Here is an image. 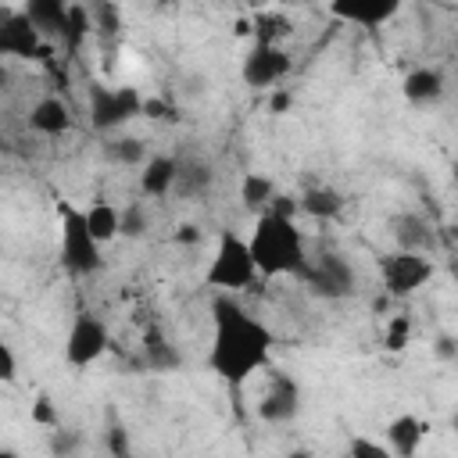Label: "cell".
<instances>
[{
  "label": "cell",
  "instance_id": "6da1fadb",
  "mask_svg": "<svg viewBox=\"0 0 458 458\" xmlns=\"http://www.w3.org/2000/svg\"><path fill=\"white\" fill-rule=\"evenodd\" d=\"M272 329L240 308L229 297L215 301V333L208 351V369L229 386H243L254 372H261L272 358Z\"/></svg>",
  "mask_w": 458,
  "mask_h": 458
},
{
  "label": "cell",
  "instance_id": "7a4b0ae2",
  "mask_svg": "<svg viewBox=\"0 0 458 458\" xmlns=\"http://www.w3.org/2000/svg\"><path fill=\"white\" fill-rule=\"evenodd\" d=\"M247 243H250V258L258 265V276H265V279H272V276H301L308 268L304 236H301L297 222H290V218H279L272 211L258 215Z\"/></svg>",
  "mask_w": 458,
  "mask_h": 458
},
{
  "label": "cell",
  "instance_id": "3957f363",
  "mask_svg": "<svg viewBox=\"0 0 458 458\" xmlns=\"http://www.w3.org/2000/svg\"><path fill=\"white\" fill-rule=\"evenodd\" d=\"M258 276V265L250 258V243L236 233H222L218 236V247L211 254V265L204 272V283L211 290H222V293H236V290H247Z\"/></svg>",
  "mask_w": 458,
  "mask_h": 458
},
{
  "label": "cell",
  "instance_id": "277c9868",
  "mask_svg": "<svg viewBox=\"0 0 458 458\" xmlns=\"http://www.w3.org/2000/svg\"><path fill=\"white\" fill-rule=\"evenodd\" d=\"M61 261L68 272H79V276H89L104 265L100 243L86 229V211H75L72 204L61 208Z\"/></svg>",
  "mask_w": 458,
  "mask_h": 458
},
{
  "label": "cell",
  "instance_id": "5b68a950",
  "mask_svg": "<svg viewBox=\"0 0 458 458\" xmlns=\"http://www.w3.org/2000/svg\"><path fill=\"white\" fill-rule=\"evenodd\" d=\"M136 114H143V97L136 89H129V86L111 89V86H100V82L89 86V122H93V129L114 132Z\"/></svg>",
  "mask_w": 458,
  "mask_h": 458
},
{
  "label": "cell",
  "instance_id": "8992f818",
  "mask_svg": "<svg viewBox=\"0 0 458 458\" xmlns=\"http://www.w3.org/2000/svg\"><path fill=\"white\" fill-rule=\"evenodd\" d=\"M379 272H383V286L390 297H411L433 279V261L426 254L394 250L379 261Z\"/></svg>",
  "mask_w": 458,
  "mask_h": 458
},
{
  "label": "cell",
  "instance_id": "52a82bcc",
  "mask_svg": "<svg viewBox=\"0 0 458 458\" xmlns=\"http://www.w3.org/2000/svg\"><path fill=\"white\" fill-rule=\"evenodd\" d=\"M301 279H304V286L315 297H326V301H336V297H351L354 293V268L340 254L308 258V268L301 272Z\"/></svg>",
  "mask_w": 458,
  "mask_h": 458
},
{
  "label": "cell",
  "instance_id": "ba28073f",
  "mask_svg": "<svg viewBox=\"0 0 458 458\" xmlns=\"http://www.w3.org/2000/svg\"><path fill=\"white\" fill-rule=\"evenodd\" d=\"M107 344H111L107 326L97 315H75V322L64 336V358H68V365L86 369L107 351Z\"/></svg>",
  "mask_w": 458,
  "mask_h": 458
},
{
  "label": "cell",
  "instance_id": "9c48e42d",
  "mask_svg": "<svg viewBox=\"0 0 458 458\" xmlns=\"http://www.w3.org/2000/svg\"><path fill=\"white\" fill-rule=\"evenodd\" d=\"M290 54L283 50V47H265V43H254L250 47V54L243 57V68H240V75H243V82L250 86V89H265V86H276L286 72H290Z\"/></svg>",
  "mask_w": 458,
  "mask_h": 458
},
{
  "label": "cell",
  "instance_id": "30bf717a",
  "mask_svg": "<svg viewBox=\"0 0 458 458\" xmlns=\"http://www.w3.org/2000/svg\"><path fill=\"white\" fill-rule=\"evenodd\" d=\"M297 411H301V390H297V383L290 376L276 372L272 383H268V390H265V397L258 401V419L279 426V422H290Z\"/></svg>",
  "mask_w": 458,
  "mask_h": 458
},
{
  "label": "cell",
  "instance_id": "8fae6325",
  "mask_svg": "<svg viewBox=\"0 0 458 458\" xmlns=\"http://www.w3.org/2000/svg\"><path fill=\"white\" fill-rule=\"evenodd\" d=\"M0 54L7 57H39L47 54L43 32L29 21V14H14L0 21Z\"/></svg>",
  "mask_w": 458,
  "mask_h": 458
},
{
  "label": "cell",
  "instance_id": "7c38bea8",
  "mask_svg": "<svg viewBox=\"0 0 458 458\" xmlns=\"http://www.w3.org/2000/svg\"><path fill=\"white\" fill-rule=\"evenodd\" d=\"M29 129L39 132V136H64L72 129V107L61 100V97H43L32 104L29 111Z\"/></svg>",
  "mask_w": 458,
  "mask_h": 458
},
{
  "label": "cell",
  "instance_id": "4fadbf2b",
  "mask_svg": "<svg viewBox=\"0 0 458 458\" xmlns=\"http://www.w3.org/2000/svg\"><path fill=\"white\" fill-rule=\"evenodd\" d=\"M426 422L422 419H415V415H397V419H390V426H386V447H390V454H397V458H415L419 454V444L426 440Z\"/></svg>",
  "mask_w": 458,
  "mask_h": 458
},
{
  "label": "cell",
  "instance_id": "5bb4252c",
  "mask_svg": "<svg viewBox=\"0 0 458 458\" xmlns=\"http://www.w3.org/2000/svg\"><path fill=\"white\" fill-rule=\"evenodd\" d=\"M329 11H333L340 21H354V25H383V21H390V18L401 11V4H394V0H365V4L336 0Z\"/></svg>",
  "mask_w": 458,
  "mask_h": 458
},
{
  "label": "cell",
  "instance_id": "9a60e30c",
  "mask_svg": "<svg viewBox=\"0 0 458 458\" xmlns=\"http://www.w3.org/2000/svg\"><path fill=\"white\" fill-rule=\"evenodd\" d=\"M390 229H394L397 250H408V254H426V250L433 247V229H429V222H426L422 215H415V211L397 215V218L390 222Z\"/></svg>",
  "mask_w": 458,
  "mask_h": 458
},
{
  "label": "cell",
  "instance_id": "2e32d148",
  "mask_svg": "<svg viewBox=\"0 0 458 458\" xmlns=\"http://www.w3.org/2000/svg\"><path fill=\"white\" fill-rule=\"evenodd\" d=\"M179 165H182V161H175V157L154 154V157L143 165V172H140V190H143L147 197H165V193H172V190H175V179H179Z\"/></svg>",
  "mask_w": 458,
  "mask_h": 458
},
{
  "label": "cell",
  "instance_id": "e0dca14e",
  "mask_svg": "<svg viewBox=\"0 0 458 458\" xmlns=\"http://www.w3.org/2000/svg\"><path fill=\"white\" fill-rule=\"evenodd\" d=\"M401 93H404L408 104H419V107L437 104V100L444 97V75H440L437 68H415V72L404 75Z\"/></svg>",
  "mask_w": 458,
  "mask_h": 458
},
{
  "label": "cell",
  "instance_id": "ac0fdd59",
  "mask_svg": "<svg viewBox=\"0 0 458 458\" xmlns=\"http://www.w3.org/2000/svg\"><path fill=\"white\" fill-rule=\"evenodd\" d=\"M86 229L93 233V240L104 247L111 243L114 236H122V208L107 204V200H93L86 208Z\"/></svg>",
  "mask_w": 458,
  "mask_h": 458
},
{
  "label": "cell",
  "instance_id": "d6986e66",
  "mask_svg": "<svg viewBox=\"0 0 458 458\" xmlns=\"http://www.w3.org/2000/svg\"><path fill=\"white\" fill-rule=\"evenodd\" d=\"M240 200H243L247 211L265 215V211L272 208V200H276V186H272V179L261 175V172H247L243 182H240Z\"/></svg>",
  "mask_w": 458,
  "mask_h": 458
},
{
  "label": "cell",
  "instance_id": "ffe728a7",
  "mask_svg": "<svg viewBox=\"0 0 458 458\" xmlns=\"http://www.w3.org/2000/svg\"><path fill=\"white\" fill-rule=\"evenodd\" d=\"M104 154H107V161L125 165V168H143L150 161L147 157V143L140 136H111L104 143Z\"/></svg>",
  "mask_w": 458,
  "mask_h": 458
},
{
  "label": "cell",
  "instance_id": "44dd1931",
  "mask_svg": "<svg viewBox=\"0 0 458 458\" xmlns=\"http://www.w3.org/2000/svg\"><path fill=\"white\" fill-rule=\"evenodd\" d=\"M25 14H29V21H32L39 32H57V36H64V29H68V7L54 4V0H32V4L25 7Z\"/></svg>",
  "mask_w": 458,
  "mask_h": 458
},
{
  "label": "cell",
  "instance_id": "7402d4cb",
  "mask_svg": "<svg viewBox=\"0 0 458 458\" xmlns=\"http://www.w3.org/2000/svg\"><path fill=\"white\" fill-rule=\"evenodd\" d=\"M250 32H254V43H265V47H279V39L293 32V25H290V18H286V14H276V11H261V14H254V21H250Z\"/></svg>",
  "mask_w": 458,
  "mask_h": 458
},
{
  "label": "cell",
  "instance_id": "603a6c76",
  "mask_svg": "<svg viewBox=\"0 0 458 458\" xmlns=\"http://www.w3.org/2000/svg\"><path fill=\"white\" fill-rule=\"evenodd\" d=\"M344 208V197L329 186H311L304 197H301V211L311 215V218H336Z\"/></svg>",
  "mask_w": 458,
  "mask_h": 458
},
{
  "label": "cell",
  "instance_id": "cb8c5ba5",
  "mask_svg": "<svg viewBox=\"0 0 458 458\" xmlns=\"http://www.w3.org/2000/svg\"><path fill=\"white\" fill-rule=\"evenodd\" d=\"M211 179H215L211 165H200V161H186V165H179L175 193H182V197H197V193H204V190L211 186Z\"/></svg>",
  "mask_w": 458,
  "mask_h": 458
},
{
  "label": "cell",
  "instance_id": "d4e9b609",
  "mask_svg": "<svg viewBox=\"0 0 458 458\" xmlns=\"http://www.w3.org/2000/svg\"><path fill=\"white\" fill-rule=\"evenodd\" d=\"M143 358H147L150 369H175V365H179L175 347H172L157 329H150V333L143 336Z\"/></svg>",
  "mask_w": 458,
  "mask_h": 458
},
{
  "label": "cell",
  "instance_id": "484cf974",
  "mask_svg": "<svg viewBox=\"0 0 458 458\" xmlns=\"http://www.w3.org/2000/svg\"><path fill=\"white\" fill-rule=\"evenodd\" d=\"M89 32H93V14H89V7L72 4V7H68V29H64L68 47H79V43H82Z\"/></svg>",
  "mask_w": 458,
  "mask_h": 458
},
{
  "label": "cell",
  "instance_id": "4316f807",
  "mask_svg": "<svg viewBox=\"0 0 458 458\" xmlns=\"http://www.w3.org/2000/svg\"><path fill=\"white\" fill-rule=\"evenodd\" d=\"M408 340H411V318H408V315H390L386 333H383V347H386L390 354H397V351L408 347Z\"/></svg>",
  "mask_w": 458,
  "mask_h": 458
},
{
  "label": "cell",
  "instance_id": "83f0119b",
  "mask_svg": "<svg viewBox=\"0 0 458 458\" xmlns=\"http://www.w3.org/2000/svg\"><path fill=\"white\" fill-rule=\"evenodd\" d=\"M89 14H93V29H97L100 36H114V32L122 29V14H118L114 4H93Z\"/></svg>",
  "mask_w": 458,
  "mask_h": 458
},
{
  "label": "cell",
  "instance_id": "f1b7e54d",
  "mask_svg": "<svg viewBox=\"0 0 458 458\" xmlns=\"http://www.w3.org/2000/svg\"><path fill=\"white\" fill-rule=\"evenodd\" d=\"M29 419L36 422V426H47V429H57L61 426V415H57V404L47 397V394H39L36 401H32V411H29Z\"/></svg>",
  "mask_w": 458,
  "mask_h": 458
},
{
  "label": "cell",
  "instance_id": "f546056e",
  "mask_svg": "<svg viewBox=\"0 0 458 458\" xmlns=\"http://www.w3.org/2000/svg\"><path fill=\"white\" fill-rule=\"evenodd\" d=\"M143 233H147V211H143V204L122 208V236L136 240V236H143Z\"/></svg>",
  "mask_w": 458,
  "mask_h": 458
},
{
  "label": "cell",
  "instance_id": "4dcf8cb0",
  "mask_svg": "<svg viewBox=\"0 0 458 458\" xmlns=\"http://www.w3.org/2000/svg\"><path fill=\"white\" fill-rule=\"evenodd\" d=\"M347 458H394V454H390L386 444H379V440H372V437H354Z\"/></svg>",
  "mask_w": 458,
  "mask_h": 458
},
{
  "label": "cell",
  "instance_id": "1f68e13d",
  "mask_svg": "<svg viewBox=\"0 0 458 458\" xmlns=\"http://www.w3.org/2000/svg\"><path fill=\"white\" fill-rule=\"evenodd\" d=\"M75 444H79V433H72V429H54V437H50V447H54V454L57 458H68L72 451H75Z\"/></svg>",
  "mask_w": 458,
  "mask_h": 458
},
{
  "label": "cell",
  "instance_id": "d6a6232c",
  "mask_svg": "<svg viewBox=\"0 0 458 458\" xmlns=\"http://www.w3.org/2000/svg\"><path fill=\"white\" fill-rule=\"evenodd\" d=\"M14 376H18L14 351H11V344H0V379H4V383H14Z\"/></svg>",
  "mask_w": 458,
  "mask_h": 458
},
{
  "label": "cell",
  "instance_id": "836d02e7",
  "mask_svg": "<svg viewBox=\"0 0 458 458\" xmlns=\"http://www.w3.org/2000/svg\"><path fill=\"white\" fill-rule=\"evenodd\" d=\"M143 118H175V111L165 104V100H154V97H143Z\"/></svg>",
  "mask_w": 458,
  "mask_h": 458
},
{
  "label": "cell",
  "instance_id": "e575fe53",
  "mask_svg": "<svg viewBox=\"0 0 458 458\" xmlns=\"http://www.w3.org/2000/svg\"><path fill=\"white\" fill-rule=\"evenodd\" d=\"M268 107H272V114L290 111V107H293V93H290V89H276V93H272V100H268Z\"/></svg>",
  "mask_w": 458,
  "mask_h": 458
},
{
  "label": "cell",
  "instance_id": "d590c367",
  "mask_svg": "<svg viewBox=\"0 0 458 458\" xmlns=\"http://www.w3.org/2000/svg\"><path fill=\"white\" fill-rule=\"evenodd\" d=\"M437 354H440V358H454V361H458V340L444 333V336L437 340Z\"/></svg>",
  "mask_w": 458,
  "mask_h": 458
},
{
  "label": "cell",
  "instance_id": "8d00e7d4",
  "mask_svg": "<svg viewBox=\"0 0 458 458\" xmlns=\"http://www.w3.org/2000/svg\"><path fill=\"white\" fill-rule=\"evenodd\" d=\"M179 240H186V243H193V240H200V233H197L193 225H182V233H179Z\"/></svg>",
  "mask_w": 458,
  "mask_h": 458
},
{
  "label": "cell",
  "instance_id": "74e56055",
  "mask_svg": "<svg viewBox=\"0 0 458 458\" xmlns=\"http://www.w3.org/2000/svg\"><path fill=\"white\" fill-rule=\"evenodd\" d=\"M290 458H311L308 451H290Z\"/></svg>",
  "mask_w": 458,
  "mask_h": 458
},
{
  "label": "cell",
  "instance_id": "f35d334b",
  "mask_svg": "<svg viewBox=\"0 0 458 458\" xmlns=\"http://www.w3.org/2000/svg\"><path fill=\"white\" fill-rule=\"evenodd\" d=\"M0 458H18V454H14L11 447H7V451H0Z\"/></svg>",
  "mask_w": 458,
  "mask_h": 458
},
{
  "label": "cell",
  "instance_id": "ab89813d",
  "mask_svg": "<svg viewBox=\"0 0 458 458\" xmlns=\"http://www.w3.org/2000/svg\"><path fill=\"white\" fill-rule=\"evenodd\" d=\"M451 426H454V433H458V411H454V415H451Z\"/></svg>",
  "mask_w": 458,
  "mask_h": 458
}]
</instances>
